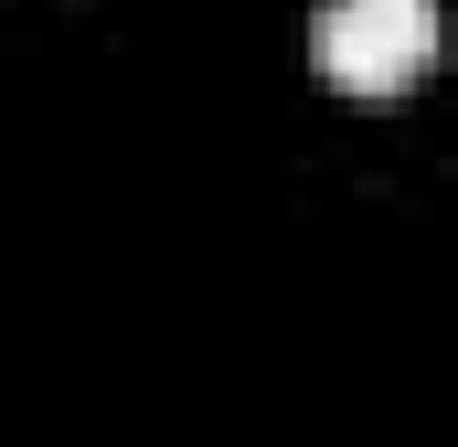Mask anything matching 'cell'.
I'll return each mask as SVG.
<instances>
[{
  "label": "cell",
  "instance_id": "1",
  "mask_svg": "<svg viewBox=\"0 0 458 447\" xmlns=\"http://www.w3.org/2000/svg\"><path fill=\"white\" fill-rule=\"evenodd\" d=\"M310 54H320V75L352 86V97H394L437 54V0H320Z\"/></svg>",
  "mask_w": 458,
  "mask_h": 447
}]
</instances>
